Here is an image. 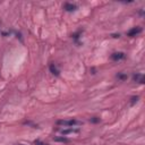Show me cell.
I'll use <instances>...</instances> for the list:
<instances>
[{
    "instance_id": "obj_1",
    "label": "cell",
    "mask_w": 145,
    "mask_h": 145,
    "mask_svg": "<svg viewBox=\"0 0 145 145\" xmlns=\"http://www.w3.org/2000/svg\"><path fill=\"white\" fill-rule=\"evenodd\" d=\"M83 124L82 121L79 120H75V119H71V120H58L57 121V125H60V126H81Z\"/></svg>"
},
{
    "instance_id": "obj_2",
    "label": "cell",
    "mask_w": 145,
    "mask_h": 145,
    "mask_svg": "<svg viewBox=\"0 0 145 145\" xmlns=\"http://www.w3.org/2000/svg\"><path fill=\"white\" fill-rule=\"evenodd\" d=\"M125 57H126V56H125L124 52H115V53H112V56H111L112 60H116V61L125 59Z\"/></svg>"
},
{
    "instance_id": "obj_3",
    "label": "cell",
    "mask_w": 145,
    "mask_h": 145,
    "mask_svg": "<svg viewBox=\"0 0 145 145\" xmlns=\"http://www.w3.org/2000/svg\"><path fill=\"white\" fill-rule=\"evenodd\" d=\"M141 32H142V28L137 26V27L132 28V30H130L129 32L127 33V34H128V36H136V35H138Z\"/></svg>"
},
{
    "instance_id": "obj_4",
    "label": "cell",
    "mask_w": 145,
    "mask_h": 145,
    "mask_svg": "<svg viewBox=\"0 0 145 145\" xmlns=\"http://www.w3.org/2000/svg\"><path fill=\"white\" fill-rule=\"evenodd\" d=\"M62 135H67V134H77L79 133L78 129H75V128H69V129H61L60 130Z\"/></svg>"
},
{
    "instance_id": "obj_5",
    "label": "cell",
    "mask_w": 145,
    "mask_h": 145,
    "mask_svg": "<svg viewBox=\"0 0 145 145\" xmlns=\"http://www.w3.org/2000/svg\"><path fill=\"white\" fill-rule=\"evenodd\" d=\"M76 8H77V6H76V5H74V4H69V2L65 4V9H66L67 11H72V10H75Z\"/></svg>"
},
{
    "instance_id": "obj_6",
    "label": "cell",
    "mask_w": 145,
    "mask_h": 145,
    "mask_svg": "<svg viewBox=\"0 0 145 145\" xmlns=\"http://www.w3.org/2000/svg\"><path fill=\"white\" fill-rule=\"evenodd\" d=\"M134 79L136 82H138V83H141V84H143L144 83V76L142 74H136V75H134Z\"/></svg>"
},
{
    "instance_id": "obj_7",
    "label": "cell",
    "mask_w": 145,
    "mask_h": 145,
    "mask_svg": "<svg viewBox=\"0 0 145 145\" xmlns=\"http://www.w3.org/2000/svg\"><path fill=\"white\" fill-rule=\"evenodd\" d=\"M55 142H61V143H68L69 139L66 138V137H53Z\"/></svg>"
},
{
    "instance_id": "obj_8",
    "label": "cell",
    "mask_w": 145,
    "mask_h": 145,
    "mask_svg": "<svg viewBox=\"0 0 145 145\" xmlns=\"http://www.w3.org/2000/svg\"><path fill=\"white\" fill-rule=\"evenodd\" d=\"M50 71H51L53 75H56V76H57V75H59V70H58V69L55 67V65H50Z\"/></svg>"
},
{
    "instance_id": "obj_9",
    "label": "cell",
    "mask_w": 145,
    "mask_h": 145,
    "mask_svg": "<svg viewBox=\"0 0 145 145\" xmlns=\"http://www.w3.org/2000/svg\"><path fill=\"white\" fill-rule=\"evenodd\" d=\"M118 78H120V79H126L127 76H126V75H124V74H120V75H118Z\"/></svg>"
},
{
    "instance_id": "obj_10",
    "label": "cell",
    "mask_w": 145,
    "mask_h": 145,
    "mask_svg": "<svg viewBox=\"0 0 145 145\" xmlns=\"http://www.w3.org/2000/svg\"><path fill=\"white\" fill-rule=\"evenodd\" d=\"M138 101V96H134V98L132 99V104H134L135 102H137Z\"/></svg>"
},
{
    "instance_id": "obj_11",
    "label": "cell",
    "mask_w": 145,
    "mask_h": 145,
    "mask_svg": "<svg viewBox=\"0 0 145 145\" xmlns=\"http://www.w3.org/2000/svg\"><path fill=\"white\" fill-rule=\"evenodd\" d=\"M35 145H48V144L43 143V142H41V141H35Z\"/></svg>"
},
{
    "instance_id": "obj_12",
    "label": "cell",
    "mask_w": 145,
    "mask_h": 145,
    "mask_svg": "<svg viewBox=\"0 0 145 145\" xmlns=\"http://www.w3.org/2000/svg\"><path fill=\"white\" fill-rule=\"evenodd\" d=\"M91 121L92 122H99L100 121V119H99V118H93V119H91Z\"/></svg>"
},
{
    "instance_id": "obj_13",
    "label": "cell",
    "mask_w": 145,
    "mask_h": 145,
    "mask_svg": "<svg viewBox=\"0 0 145 145\" xmlns=\"http://www.w3.org/2000/svg\"><path fill=\"white\" fill-rule=\"evenodd\" d=\"M16 145H28V144H22L21 143V144H16Z\"/></svg>"
}]
</instances>
